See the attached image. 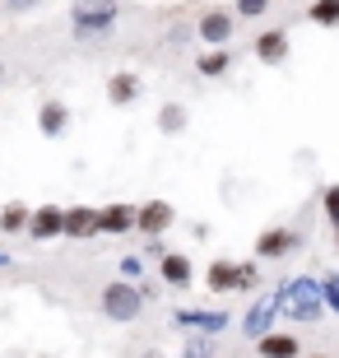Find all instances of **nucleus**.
<instances>
[{
	"label": "nucleus",
	"mask_w": 339,
	"mask_h": 358,
	"mask_svg": "<svg viewBox=\"0 0 339 358\" xmlns=\"http://www.w3.org/2000/svg\"><path fill=\"white\" fill-rule=\"evenodd\" d=\"M186 126H191V112H186L182 103H163L158 107V131L163 135H182Z\"/></svg>",
	"instance_id": "aec40b11"
},
{
	"label": "nucleus",
	"mask_w": 339,
	"mask_h": 358,
	"mask_svg": "<svg viewBox=\"0 0 339 358\" xmlns=\"http://www.w3.org/2000/svg\"><path fill=\"white\" fill-rule=\"evenodd\" d=\"M321 214L330 219V228H339V182H330L321 191Z\"/></svg>",
	"instance_id": "b1692460"
},
{
	"label": "nucleus",
	"mask_w": 339,
	"mask_h": 358,
	"mask_svg": "<svg viewBox=\"0 0 339 358\" xmlns=\"http://www.w3.org/2000/svg\"><path fill=\"white\" fill-rule=\"evenodd\" d=\"M140 358H168V354H158V349H149V354H140Z\"/></svg>",
	"instance_id": "7c9ffc66"
},
{
	"label": "nucleus",
	"mask_w": 339,
	"mask_h": 358,
	"mask_svg": "<svg viewBox=\"0 0 339 358\" xmlns=\"http://www.w3.org/2000/svg\"><path fill=\"white\" fill-rule=\"evenodd\" d=\"M158 275H163V284H168V289H191V279H196V266H191L182 252H168L163 261H158Z\"/></svg>",
	"instance_id": "ddd939ff"
},
{
	"label": "nucleus",
	"mask_w": 339,
	"mask_h": 358,
	"mask_svg": "<svg viewBox=\"0 0 339 358\" xmlns=\"http://www.w3.org/2000/svg\"><path fill=\"white\" fill-rule=\"evenodd\" d=\"M251 52H256L261 66H284L288 52H293V38H288V28H265L261 38L251 42Z\"/></svg>",
	"instance_id": "1a4fd4ad"
},
{
	"label": "nucleus",
	"mask_w": 339,
	"mask_h": 358,
	"mask_svg": "<svg viewBox=\"0 0 339 358\" xmlns=\"http://www.w3.org/2000/svg\"><path fill=\"white\" fill-rule=\"evenodd\" d=\"M131 228H135V205L117 200V205H103V210H98V233L121 238V233H131Z\"/></svg>",
	"instance_id": "9b49d317"
},
{
	"label": "nucleus",
	"mask_w": 339,
	"mask_h": 358,
	"mask_svg": "<svg viewBox=\"0 0 339 358\" xmlns=\"http://www.w3.org/2000/svg\"><path fill=\"white\" fill-rule=\"evenodd\" d=\"M256 354H261V358H298L302 354V340H298V335L270 331V335H261V340H256Z\"/></svg>",
	"instance_id": "dca6fc26"
},
{
	"label": "nucleus",
	"mask_w": 339,
	"mask_h": 358,
	"mask_svg": "<svg viewBox=\"0 0 339 358\" xmlns=\"http://www.w3.org/2000/svg\"><path fill=\"white\" fill-rule=\"evenodd\" d=\"M126 284H144V256H121V275Z\"/></svg>",
	"instance_id": "a878e982"
},
{
	"label": "nucleus",
	"mask_w": 339,
	"mask_h": 358,
	"mask_svg": "<svg viewBox=\"0 0 339 358\" xmlns=\"http://www.w3.org/2000/svg\"><path fill=\"white\" fill-rule=\"evenodd\" d=\"M284 312L298 321V326H312V321L326 317V303H321V279H312V275L288 279V284H284Z\"/></svg>",
	"instance_id": "7ed1b4c3"
},
{
	"label": "nucleus",
	"mask_w": 339,
	"mask_h": 358,
	"mask_svg": "<svg viewBox=\"0 0 339 358\" xmlns=\"http://www.w3.org/2000/svg\"><path fill=\"white\" fill-rule=\"evenodd\" d=\"M172 326L186 331V335H214V340H219V335L233 326V317H228V312H209V307H177V312H172Z\"/></svg>",
	"instance_id": "39448f33"
},
{
	"label": "nucleus",
	"mask_w": 339,
	"mask_h": 358,
	"mask_svg": "<svg viewBox=\"0 0 339 358\" xmlns=\"http://www.w3.org/2000/svg\"><path fill=\"white\" fill-rule=\"evenodd\" d=\"M177 224V205L172 200H144V205H135V228H140L144 238H163L168 228Z\"/></svg>",
	"instance_id": "423d86ee"
},
{
	"label": "nucleus",
	"mask_w": 339,
	"mask_h": 358,
	"mask_svg": "<svg viewBox=\"0 0 339 358\" xmlns=\"http://www.w3.org/2000/svg\"><path fill=\"white\" fill-rule=\"evenodd\" d=\"M182 358H219V340H214V335H186Z\"/></svg>",
	"instance_id": "4be33fe9"
},
{
	"label": "nucleus",
	"mask_w": 339,
	"mask_h": 358,
	"mask_svg": "<svg viewBox=\"0 0 339 358\" xmlns=\"http://www.w3.org/2000/svg\"><path fill=\"white\" fill-rule=\"evenodd\" d=\"M140 75H135V70H117V75H112V80H107V103L112 107H131L135 98H140Z\"/></svg>",
	"instance_id": "4468645a"
},
{
	"label": "nucleus",
	"mask_w": 339,
	"mask_h": 358,
	"mask_svg": "<svg viewBox=\"0 0 339 358\" xmlns=\"http://www.w3.org/2000/svg\"><path fill=\"white\" fill-rule=\"evenodd\" d=\"M321 303H326V312L339 317V270H330V275L321 279Z\"/></svg>",
	"instance_id": "5701e85b"
},
{
	"label": "nucleus",
	"mask_w": 339,
	"mask_h": 358,
	"mask_svg": "<svg viewBox=\"0 0 339 358\" xmlns=\"http://www.w3.org/2000/svg\"><path fill=\"white\" fill-rule=\"evenodd\" d=\"M28 219H33V210H28L24 200H5V205H0V233H5V238L28 233Z\"/></svg>",
	"instance_id": "a211bd4d"
},
{
	"label": "nucleus",
	"mask_w": 339,
	"mask_h": 358,
	"mask_svg": "<svg viewBox=\"0 0 339 358\" xmlns=\"http://www.w3.org/2000/svg\"><path fill=\"white\" fill-rule=\"evenodd\" d=\"M28 238H33V242L66 238V210H61V205H38L33 219H28Z\"/></svg>",
	"instance_id": "6e6552de"
},
{
	"label": "nucleus",
	"mask_w": 339,
	"mask_h": 358,
	"mask_svg": "<svg viewBox=\"0 0 339 358\" xmlns=\"http://www.w3.org/2000/svg\"><path fill=\"white\" fill-rule=\"evenodd\" d=\"M121 0H75L70 5V28H75V38H107L121 19Z\"/></svg>",
	"instance_id": "f03ea898"
},
{
	"label": "nucleus",
	"mask_w": 339,
	"mask_h": 358,
	"mask_svg": "<svg viewBox=\"0 0 339 358\" xmlns=\"http://www.w3.org/2000/svg\"><path fill=\"white\" fill-rule=\"evenodd\" d=\"M196 70L205 75V80H223V75H233V52H228V47L200 52V56H196Z\"/></svg>",
	"instance_id": "f3484780"
},
{
	"label": "nucleus",
	"mask_w": 339,
	"mask_h": 358,
	"mask_svg": "<svg viewBox=\"0 0 339 358\" xmlns=\"http://www.w3.org/2000/svg\"><path fill=\"white\" fill-rule=\"evenodd\" d=\"M335 252H339V228H335Z\"/></svg>",
	"instance_id": "72a5a7b5"
},
{
	"label": "nucleus",
	"mask_w": 339,
	"mask_h": 358,
	"mask_svg": "<svg viewBox=\"0 0 339 358\" xmlns=\"http://www.w3.org/2000/svg\"><path fill=\"white\" fill-rule=\"evenodd\" d=\"M144 289L140 284H126V279H112V284H103V293H98V312H103L112 326H131V321H140L144 312Z\"/></svg>",
	"instance_id": "f257e3e1"
},
{
	"label": "nucleus",
	"mask_w": 339,
	"mask_h": 358,
	"mask_svg": "<svg viewBox=\"0 0 339 358\" xmlns=\"http://www.w3.org/2000/svg\"><path fill=\"white\" fill-rule=\"evenodd\" d=\"M279 312H284V289L270 293L265 303H251V312L242 317V335H251V340L270 335V331H274V317H279Z\"/></svg>",
	"instance_id": "0eeeda50"
},
{
	"label": "nucleus",
	"mask_w": 339,
	"mask_h": 358,
	"mask_svg": "<svg viewBox=\"0 0 339 358\" xmlns=\"http://www.w3.org/2000/svg\"><path fill=\"white\" fill-rule=\"evenodd\" d=\"M149 256H158V261L168 256V247H163V238H149Z\"/></svg>",
	"instance_id": "c85d7f7f"
},
{
	"label": "nucleus",
	"mask_w": 339,
	"mask_h": 358,
	"mask_svg": "<svg viewBox=\"0 0 339 358\" xmlns=\"http://www.w3.org/2000/svg\"><path fill=\"white\" fill-rule=\"evenodd\" d=\"M5 75H10V70H5V61H0V84H5Z\"/></svg>",
	"instance_id": "2f4dec72"
},
{
	"label": "nucleus",
	"mask_w": 339,
	"mask_h": 358,
	"mask_svg": "<svg viewBox=\"0 0 339 358\" xmlns=\"http://www.w3.org/2000/svg\"><path fill=\"white\" fill-rule=\"evenodd\" d=\"M47 0H0V10L5 14H33V10H42Z\"/></svg>",
	"instance_id": "bb28decb"
},
{
	"label": "nucleus",
	"mask_w": 339,
	"mask_h": 358,
	"mask_svg": "<svg viewBox=\"0 0 339 358\" xmlns=\"http://www.w3.org/2000/svg\"><path fill=\"white\" fill-rule=\"evenodd\" d=\"M205 284H209V293H233L237 289V261H209Z\"/></svg>",
	"instance_id": "6ab92c4d"
},
{
	"label": "nucleus",
	"mask_w": 339,
	"mask_h": 358,
	"mask_svg": "<svg viewBox=\"0 0 339 358\" xmlns=\"http://www.w3.org/2000/svg\"><path fill=\"white\" fill-rule=\"evenodd\" d=\"M237 33V14L223 10V5H209V10H200L196 19V38L205 42V52H214V47H228Z\"/></svg>",
	"instance_id": "20e7f679"
},
{
	"label": "nucleus",
	"mask_w": 339,
	"mask_h": 358,
	"mask_svg": "<svg viewBox=\"0 0 339 358\" xmlns=\"http://www.w3.org/2000/svg\"><path fill=\"white\" fill-rule=\"evenodd\" d=\"M66 238H75V242L98 238V210H89V205H70L66 210Z\"/></svg>",
	"instance_id": "2eb2a0df"
},
{
	"label": "nucleus",
	"mask_w": 339,
	"mask_h": 358,
	"mask_svg": "<svg viewBox=\"0 0 339 358\" xmlns=\"http://www.w3.org/2000/svg\"><path fill=\"white\" fill-rule=\"evenodd\" d=\"M307 19L316 28H339V0H312L307 5Z\"/></svg>",
	"instance_id": "412c9836"
},
{
	"label": "nucleus",
	"mask_w": 339,
	"mask_h": 358,
	"mask_svg": "<svg viewBox=\"0 0 339 358\" xmlns=\"http://www.w3.org/2000/svg\"><path fill=\"white\" fill-rule=\"evenodd\" d=\"M237 289L242 293L256 289V261H242V266H237Z\"/></svg>",
	"instance_id": "cd10ccee"
},
{
	"label": "nucleus",
	"mask_w": 339,
	"mask_h": 358,
	"mask_svg": "<svg viewBox=\"0 0 339 358\" xmlns=\"http://www.w3.org/2000/svg\"><path fill=\"white\" fill-rule=\"evenodd\" d=\"M293 247H298V228H270V233L256 238V256H261V261H279V256H288Z\"/></svg>",
	"instance_id": "9d476101"
},
{
	"label": "nucleus",
	"mask_w": 339,
	"mask_h": 358,
	"mask_svg": "<svg viewBox=\"0 0 339 358\" xmlns=\"http://www.w3.org/2000/svg\"><path fill=\"white\" fill-rule=\"evenodd\" d=\"M10 266H14V256L5 252V247H0V270H10Z\"/></svg>",
	"instance_id": "c756f323"
},
{
	"label": "nucleus",
	"mask_w": 339,
	"mask_h": 358,
	"mask_svg": "<svg viewBox=\"0 0 339 358\" xmlns=\"http://www.w3.org/2000/svg\"><path fill=\"white\" fill-rule=\"evenodd\" d=\"M307 358H335V354H307Z\"/></svg>",
	"instance_id": "473e14b6"
},
{
	"label": "nucleus",
	"mask_w": 339,
	"mask_h": 358,
	"mask_svg": "<svg viewBox=\"0 0 339 358\" xmlns=\"http://www.w3.org/2000/svg\"><path fill=\"white\" fill-rule=\"evenodd\" d=\"M274 0H233V14L237 19H261V14H270Z\"/></svg>",
	"instance_id": "393cba45"
},
{
	"label": "nucleus",
	"mask_w": 339,
	"mask_h": 358,
	"mask_svg": "<svg viewBox=\"0 0 339 358\" xmlns=\"http://www.w3.org/2000/svg\"><path fill=\"white\" fill-rule=\"evenodd\" d=\"M70 126V107L61 103V98H47V103L38 107V131L47 135V140H61Z\"/></svg>",
	"instance_id": "f8f14e48"
}]
</instances>
